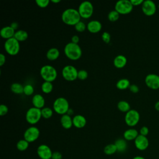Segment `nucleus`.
<instances>
[{
  "label": "nucleus",
  "instance_id": "37998d69",
  "mask_svg": "<svg viewBox=\"0 0 159 159\" xmlns=\"http://www.w3.org/2000/svg\"><path fill=\"white\" fill-rule=\"evenodd\" d=\"M133 6H137L139 5H142L143 2V0H130Z\"/></svg>",
  "mask_w": 159,
  "mask_h": 159
},
{
  "label": "nucleus",
  "instance_id": "4468645a",
  "mask_svg": "<svg viewBox=\"0 0 159 159\" xmlns=\"http://www.w3.org/2000/svg\"><path fill=\"white\" fill-rule=\"evenodd\" d=\"M37 153L40 159H52L53 152L48 145L41 144L37 147Z\"/></svg>",
  "mask_w": 159,
  "mask_h": 159
},
{
  "label": "nucleus",
  "instance_id": "20e7f679",
  "mask_svg": "<svg viewBox=\"0 0 159 159\" xmlns=\"http://www.w3.org/2000/svg\"><path fill=\"white\" fill-rule=\"evenodd\" d=\"M70 109L69 102L68 100L63 97H59L57 98L53 104V109L54 111L60 115L67 114Z\"/></svg>",
  "mask_w": 159,
  "mask_h": 159
},
{
  "label": "nucleus",
  "instance_id": "3c124183",
  "mask_svg": "<svg viewBox=\"0 0 159 159\" xmlns=\"http://www.w3.org/2000/svg\"><path fill=\"white\" fill-rule=\"evenodd\" d=\"M50 2H53V3L56 4V3H58V2H60V0H51V1H50Z\"/></svg>",
  "mask_w": 159,
  "mask_h": 159
},
{
  "label": "nucleus",
  "instance_id": "412c9836",
  "mask_svg": "<svg viewBox=\"0 0 159 159\" xmlns=\"http://www.w3.org/2000/svg\"><path fill=\"white\" fill-rule=\"evenodd\" d=\"M139 135V132L133 128L129 129L126 130L123 134L124 139L127 141H131V140H135V139L137 137V136Z\"/></svg>",
  "mask_w": 159,
  "mask_h": 159
},
{
  "label": "nucleus",
  "instance_id": "7ed1b4c3",
  "mask_svg": "<svg viewBox=\"0 0 159 159\" xmlns=\"http://www.w3.org/2000/svg\"><path fill=\"white\" fill-rule=\"evenodd\" d=\"M40 75L44 81L52 83L57 77V71L53 66L49 65H45L40 68Z\"/></svg>",
  "mask_w": 159,
  "mask_h": 159
},
{
  "label": "nucleus",
  "instance_id": "f8f14e48",
  "mask_svg": "<svg viewBox=\"0 0 159 159\" xmlns=\"http://www.w3.org/2000/svg\"><path fill=\"white\" fill-rule=\"evenodd\" d=\"M156 4L152 0H145L142 4V10L143 14L147 16H153L156 12Z\"/></svg>",
  "mask_w": 159,
  "mask_h": 159
},
{
  "label": "nucleus",
  "instance_id": "4be33fe9",
  "mask_svg": "<svg viewBox=\"0 0 159 159\" xmlns=\"http://www.w3.org/2000/svg\"><path fill=\"white\" fill-rule=\"evenodd\" d=\"M60 123L64 129H69L73 125V118H71V116L67 114L62 115L60 118Z\"/></svg>",
  "mask_w": 159,
  "mask_h": 159
},
{
  "label": "nucleus",
  "instance_id": "423d86ee",
  "mask_svg": "<svg viewBox=\"0 0 159 159\" xmlns=\"http://www.w3.org/2000/svg\"><path fill=\"white\" fill-rule=\"evenodd\" d=\"M42 113L41 109L32 107L29 108L25 114V119L27 122L32 125L37 124L41 119Z\"/></svg>",
  "mask_w": 159,
  "mask_h": 159
},
{
  "label": "nucleus",
  "instance_id": "79ce46f5",
  "mask_svg": "<svg viewBox=\"0 0 159 159\" xmlns=\"http://www.w3.org/2000/svg\"><path fill=\"white\" fill-rule=\"evenodd\" d=\"M62 158V155L59 152H53L52 156V159H61Z\"/></svg>",
  "mask_w": 159,
  "mask_h": 159
},
{
  "label": "nucleus",
  "instance_id": "a18cd8bd",
  "mask_svg": "<svg viewBox=\"0 0 159 159\" xmlns=\"http://www.w3.org/2000/svg\"><path fill=\"white\" fill-rule=\"evenodd\" d=\"M79 41H80V37L78 35H75L72 36V37H71V42H73L74 43L78 44Z\"/></svg>",
  "mask_w": 159,
  "mask_h": 159
},
{
  "label": "nucleus",
  "instance_id": "c9c22d12",
  "mask_svg": "<svg viewBox=\"0 0 159 159\" xmlns=\"http://www.w3.org/2000/svg\"><path fill=\"white\" fill-rule=\"evenodd\" d=\"M50 2V1L49 0H36L35 1L36 4L41 8L47 7L49 5Z\"/></svg>",
  "mask_w": 159,
  "mask_h": 159
},
{
  "label": "nucleus",
  "instance_id": "f257e3e1",
  "mask_svg": "<svg viewBox=\"0 0 159 159\" xmlns=\"http://www.w3.org/2000/svg\"><path fill=\"white\" fill-rule=\"evenodd\" d=\"M81 16L78 9L68 8L65 9L61 14V20L66 25H75L81 21Z\"/></svg>",
  "mask_w": 159,
  "mask_h": 159
},
{
  "label": "nucleus",
  "instance_id": "72a5a7b5",
  "mask_svg": "<svg viewBox=\"0 0 159 159\" xmlns=\"http://www.w3.org/2000/svg\"><path fill=\"white\" fill-rule=\"evenodd\" d=\"M34 92V88L30 84H27L24 86V93L26 96H30L33 94Z\"/></svg>",
  "mask_w": 159,
  "mask_h": 159
},
{
  "label": "nucleus",
  "instance_id": "2f4dec72",
  "mask_svg": "<svg viewBox=\"0 0 159 159\" xmlns=\"http://www.w3.org/2000/svg\"><path fill=\"white\" fill-rule=\"evenodd\" d=\"M42 117L45 119H50L53 115V110L48 107H45L41 109Z\"/></svg>",
  "mask_w": 159,
  "mask_h": 159
},
{
  "label": "nucleus",
  "instance_id": "39448f33",
  "mask_svg": "<svg viewBox=\"0 0 159 159\" xmlns=\"http://www.w3.org/2000/svg\"><path fill=\"white\" fill-rule=\"evenodd\" d=\"M4 49L7 53L11 56L16 55L20 50V43L14 37L7 39L4 42Z\"/></svg>",
  "mask_w": 159,
  "mask_h": 159
},
{
  "label": "nucleus",
  "instance_id": "de8ad7c7",
  "mask_svg": "<svg viewBox=\"0 0 159 159\" xmlns=\"http://www.w3.org/2000/svg\"><path fill=\"white\" fill-rule=\"evenodd\" d=\"M155 109L157 111H159V101H157L155 102Z\"/></svg>",
  "mask_w": 159,
  "mask_h": 159
},
{
  "label": "nucleus",
  "instance_id": "8fccbe9b",
  "mask_svg": "<svg viewBox=\"0 0 159 159\" xmlns=\"http://www.w3.org/2000/svg\"><path fill=\"white\" fill-rule=\"evenodd\" d=\"M73 114V110L71 109H69V110H68V111L67 112V114H68L69 116H71V115H72Z\"/></svg>",
  "mask_w": 159,
  "mask_h": 159
},
{
  "label": "nucleus",
  "instance_id": "473e14b6",
  "mask_svg": "<svg viewBox=\"0 0 159 159\" xmlns=\"http://www.w3.org/2000/svg\"><path fill=\"white\" fill-rule=\"evenodd\" d=\"M119 16L120 14L114 9L109 12L107 15V18L111 22H116L119 19Z\"/></svg>",
  "mask_w": 159,
  "mask_h": 159
},
{
  "label": "nucleus",
  "instance_id": "49530a36",
  "mask_svg": "<svg viewBox=\"0 0 159 159\" xmlns=\"http://www.w3.org/2000/svg\"><path fill=\"white\" fill-rule=\"evenodd\" d=\"M10 26H11L13 29H14V30H17V29H18L19 24H18V23H17V22H12V23L11 24Z\"/></svg>",
  "mask_w": 159,
  "mask_h": 159
},
{
  "label": "nucleus",
  "instance_id": "0eeeda50",
  "mask_svg": "<svg viewBox=\"0 0 159 159\" xmlns=\"http://www.w3.org/2000/svg\"><path fill=\"white\" fill-rule=\"evenodd\" d=\"M78 11L81 17L83 19H89L93 14L94 7L91 2L85 1L79 5Z\"/></svg>",
  "mask_w": 159,
  "mask_h": 159
},
{
  "label": "nucleus",
  "instance_id": "4c0bfd02",
  "mask_svg": "<svg viewBox=\"0 0 159 159\" xmlns=\"http://www.w3.org/2000/svg\"><path fill=\"white\" fill-rule=\"evenodd\" d=\"M102 40L106 43H109L111 41V35L107 32H104L101 35Z\"/></svg>",
  "mask_w": 159,
  "mask_h": 159
},
{
  "label": "nucleus",
  "instance_id": "c756f323",
  "mask_svg": "<svg viewBox=\"0 0 159 159\" xmlns=\"http://www.w3.org/2000/svg\"><path fill=\"white\" fill-rule=\"evenodd\" d=\"M53 84L52 82H48V81H44L41 86V89L43 93L45 94H48L51 93L53 90Z\"/></svg>",
  "mask_w": 159,
  "mask_h": 159
},
{
  "label": "nucleus",
  "instance_id": "f03ea898",
  "mask_svg": "<svg viewBox=\"0 0 159 159\" xmlns=\"http://www.w3.org/2000/svg\"><path fill=\"white\" fill-rule=\"evenodd\" d=\"M64 53L70 60H78L82 55V50L78 44L71 42L65 46Z\"/></svg>",
  "mask_w": 159,
  "mask_h": 159
},
{
  "label": "nucleus",
  "instance_id": "e433bc0d",
  "mask_svg": "<svg viewBox=\"0 0 159 159\" xmlns=\"http://www.w3.org/2000/svg\"><path fill=\"white\" fill-rule=\"evenodd\" d=\"M88 76V72L84 70H80L78 72V78L80 80H84Z\"/></svg>",
  "mask_w": 159,
  "mask_h": 159
},
{
  "label": "nucleus",
  "instance_id": "ea45409f",
  "mask_svg": "<svg viewBox=\"0 0 159 159\" xmlns=\"http://www.w3.org/2000/svg\"><path fill=\"white\" fill-rule=\"evenodd\" d=\"M148 132H149L148 128L147 126H143L140 129L139 134L147 137V135L148 134Z\"/></svg>",
  "mask_w": 159,
  "mask_h": 159
},
{
  "label": "nucleus",
  "instance_id": "cd10ccee",
  "mask_svg": "<svg viewBox=\"0 0 159 159\" xmlns=\"http://www.w3.org/2000/svg\"><path fill=\"white\" fill-rule=\"evenodd\" d=\"M118 109L123 112H127L130 110V106L129 103L125 101H120L117 103Z\"/></svg>",
  "mask_w": 159,
  "mask_h": 159
},
{
  "label": "nucleus",
  "instance_id": "dca6fc26",
  "mask_svg": "<svg viewBox=\"0 0 159 159\" xmlns=\"http://www.w3.org/2000/svg\"><path fill=\"white\" fill-rule=\"evenodd\" d=\"M87 30L93 34H96L101 31L102 29L101 23L97 20H93L89 21L86 25Z\"/></svg>",
  "mask_w": 159,
  "mask_h": 159
},
{
  "label": "nucleus",
  "instance_id": "bb28decb",
  "mask_svg": "<svg viewBox=\"0 0 159 159\" xmlns=\"http://www.w3.org/2000/svg\"><path fill=\"white\" fill-rule=\"evenodd\" d=\"M11 90L15 94H20L24 93V86L19 83H14L11 86Z\"/></svg>",
  "mask_w": 159,
  "mask_h": 159
},
{
  "label": "nucleus",
  "instance_id": "7c9ffc66",
  "mask_svg": "<svg viewBox=\"0 0 159 159\" xmlns=\"http://www.w3.org/2000/svg\"><path fill=\"white\" fill-rule=\"evenodd\" d=\"M29 145V143L27 140H25V139H21L17 142L16 147L19 151L23 152L28 148Z\"/></svg>",
  "mask_w": 159,
  "mask_h": 159
},
{
  "label": "nucleus",
  "instance_id": "9d476101",
  "mask_svg": "<svg viewBox=\"0 0 159 159\" xmlns=\"http://www.w3.org/2000/svg\"><path fill=\"white\" fill-rule=\"evenodd\" d=\"M140 120V114L139 112L135 109H130L126 112L124 117L125 124L129 127L136 125Z\"/></svg>",
  "mask_w": 159,
  "mask_h": 159
},
{
  "label": "nucleus",
  "instance_id": "9b49d317",
  "mask_svg": "<svg viewBox=\"0 0 159 159\" xmlns=\"http://www.w3.org/2000/svg\"><path fill=\"white\" fill-rule=\"evenodd\" d=\"M40 136L39 129L35 126H31L27 128L24 133V139L29 143L35 142Z\"/></svg>",
  "mask_w": 159,
  "mask_h": 159
},
{
  "label": "nucleus",
  "instance_id": "ddd939ff",
  "mask_svg": "<svg viewBox=\"0 0 159 159\" xmlns=\"http://www.w3.org/2000/svg\"><path fill=\"white\" fill-rule=\"evenodd\" d=\"M145 83L152 89H157L159 88V76L154 73L148 74L145 78Z\"/></svg>",
  "mask_w": 159,
  "mask_h": 159
},
{
  "label": "nucleus",
  "instance_id": "f704fd0d",
  "mask_svg": "<svg viewBox=\"0 0 159 159\" xmlns=\"http://www.w3.org/2000/svg\"><path fill=\"white\" fill-rule=\"evenodd\" d=\"M75 29L78 32H83L87 29V27L86 25L83 21H80L75 25Z\"/></svg>",
  "mask_w": 159,
  "mask_h": 159
},
{
  "label": "nucleus",
  "instance_id": "58836bf2",
  "mask_svg": "<svg viewBox=\"0 0 159 159\" xmlns=\"http://www.w3.org/2000/svg\"><path fill=\"white\" fill-rule=\"evenodd\" d=\"M8 112V107L5 104H1L0 106V116H5Z\"/></svg>",
  "mask_w": 159,
  "mask_h": 159
},
{
  "label": "nucleus",
  "instance_id": "f3484780",
  "mask_svg": "<svg viewBox=\"0 0 159 159\" xmlns=\"http://www.w3.org/2000/svg\"><path fill=\"white\" fill-rule=\"evenodd\" d=\"M15 32H16L15 30L13 29L10 25H8V26H5L1 29L0 35L2 38L6 39V40L7 39L14 37Z\"/></svg>",
  "mask_w": 159,
  "mask_h": 159
},
{
  "label": "nucleus",
  "instance_id": "2eb2a0df",
  "mask_svg": "<svg viewBox=\"0 0 159 159\" xmlns=\"http://www.w3.org/2000/svg\"><path fill=\"white\" fill-rule=\"evenodd\" d=\"M134 145L139 150H145L149 145V141L146 136L139 135L134 140Z\"/></svg>",
  "mask_w": 159,
  "mask_h": 159
},
{
  "label": "nucleus",
  "instance_id": "aec40b11",
  "mask_svg": "<svg viewBox=\"0 0 159 159\" xmlns=\"http://www.w3.org/2000/svg\"><path fill=\"white\" fill-rule=\"evenodd\" d=\"M127 62V58L123 55H117L113 60V64L114 66L117 68H124L126 65Z\"/></svg>",
  "mask_w": 159,
  "mask_h": 159
},
{
  "label": "nucleus",
  "instance_id": "a878e982",
  "mask_svg": "<svg viewBox=\"0 0 159 159\" xmlns=\"http://www.w3.org/2000/svg\"><path fill=\"white\" fill-rule=\"evenodd\" d=\"M130 86V81L127 78H122L119 80L116 83V87L117 89L120 90H124L129 88Z\"/></svg>",
  "mask_w": 159,
  "mask_h": 159
},
{
  "label": "nucleus",
  "instance_id": "c03bdc74",
  "mask_svg": "<svg viewBox=\"0 0 159 159\" xmlns=\"http://www.w3.org/2000/svg\"><path fill=\"white\" fill-rule=\"evenodd\" d=\"M6 62V56L3 53H0V66H2Z\"/></svg>",
  "mask_w": 159,
  "mask_h": 159
},
{
  "label": "nucleus",
  "instance_id": "1a4fd4ad",
  "mask_svg": "<svg viewBox=\"0 0 159 159\" xmlns=\"http://www.w3.org/2000/svg\"><path fill=\"white\" fill-rule=\"evenodd\" d=\"M77 69L72 65L65 66L61 71L63 78L68 81H73L78 78Z\"/></svg>",
  "mask_w": 159,
  "mask_h": 159
},
{
  "label": "nucleus",
  "instance_id": "09e8293b",
  "mask_svg": "<svg viewBox=\"0 0 159 159\" xmlns=\"http://www.w3.org/2000/svg\"><path fill=\"white\" fill-rule=\"evenodd\" d=\"M132 159H146V158L142 156H135Z\"/></svg>",
  "mask_w": 159,
  "mask_h": 159
},
{
  "label": "nucleus",
  "instance_id": "b1692460",
  "mask_svg": "<svg viewBox=\"0 0 159 159\" xmlns=\"http://www.w3.org/2000/svg\"><path fill=\"white\" fill-rule=\"evenodd\" d=\"M114 144L117 148V152L120 153L124 152L127 148V140H125L124 139H117L114 142Z\"/></svg>",
  "mask_w": 159,
  "mask_h": 159
},
{
  "label": "nucleus",
  "instance_id": "a211bd4d",
  "mask_svg": "<svg viewBox=\"0 0 159 159\" xmlns=\"http://www.w3.org/2000/svg\"><path fill=\"white\" fill-rule=\"evenodd\" d=\"M32 102L34 106L33 107L42 109V108L44 107L45 101L44 98L41 94H36L33 96Z\"/></svg>",
  "mask_w": 159,
  "mask_h": 159
},
{
  "label": "nucleus",
  "instance_id": "c85d7f7f",
  "mask_svg": "<svg viewBox=\"0 0 159 159\" xmlns=\"http://www.w3.org/2000/svg\"><path fill=\"white\" fill-rule=\"evenodd\" d=\"M117 152V148H116V147L114 143L108 144V145H106V147L104 148V153L107 155H113L115 153H116Z\"/></svg>",
  "mask_w": 159,
  "mask_h": 159
},
{
  "label": "nucleus",
  "instance_id": "a19ab883",
  "mask_svg": "<svg viewBox=\"0 0 159 159\" xmlns=\"http://www.w3.org/2000/svg\"><path fill=\"white\" fill-rule=\"evenodd\" d=\"M129 89L130 91L133 93H137L139 92V88L137 85L135 84H130V86H129Z\"/></svg>",
  "mask_w": 159,
  "mask_h": 159
},
{
  "label": "nucleus",
  "instance_id": "5701e85b",
  "mask_svg": "<svg viewBox=\"0 0 159 159\" xmlns=\"http://www.w3.org/2000/svg\"><path fill=\"white\" fill-rule=\"evenodd\" d=\"M60 56V51L58 48L53 47L48 50L46 53L47 58L50 61L56 60Z\"/></svg>",
  "mask_w": 159,
  "mask_h": 159
},
{
  "label": "nucleus",
  "instance_id": "6e6552de",
  "mask_svg": "<svg viewBox=\"0 0 159 159\" xmlns=\"http://www.w3.org/2000/svg\"><path fill=\"white\" fill-rule=\"evenodd\" d=\"M133 5L129 0H120L115 4V10L120 14H129L133 9Z\"/></svg>",
  "mask_w": 159,
  "mask_h": 159
},
{
  "label": "nucleus",
  "instance_id": "6ab92c4d",
  "mask_svg": "<svg viewBox=\"0 0 159 159\" xmlns=\"http://www.w3.org/2000/svg\"><path fill=\"white\" fill-rule=\"evenodd\" d=\"M86 124V119L81 114L75 115L73 117V125L78 129L83 128Z\"/></svg>",
  "mask_w": 159,
  "mask_h": 159
},
{
  "label": "nucleus",
  "instance_id": "393cba45",
  "mask_svg": "<svg viewBox=\"0 0 159 159\" xmlns=\"http://www.w3.org/2000/svg\"><path fill=\"white\" fill-rule=\"evenodd\" d=\"M14 37L19 42H24L28 38V34L24 30H17L16 31Z\"/></svg>",
  "mask_w": 159,
  "mask_h": 159
}]
</instances>
